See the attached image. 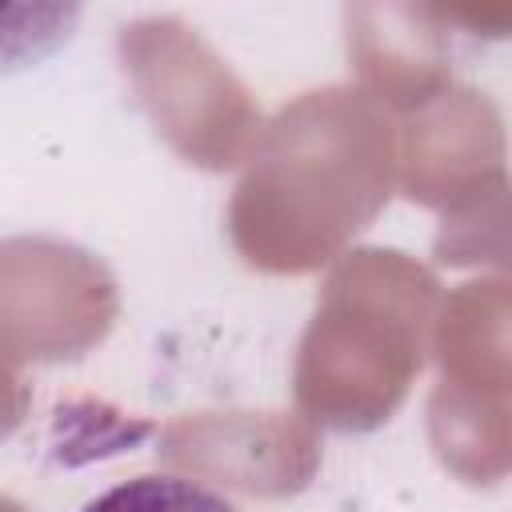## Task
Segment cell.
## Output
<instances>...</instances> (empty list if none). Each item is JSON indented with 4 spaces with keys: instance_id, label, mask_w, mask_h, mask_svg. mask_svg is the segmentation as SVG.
<instances>
[{
    "instance_id": "6da1fadb",
    "label": "cell",
    "mask_w": 512,
    "mask_h": 512,
    "mask_svg": "<svg viewBox=\"0 0 512 512\" xmlns=\"http://www.w3.org/2000/svg\"><path fill=\"white\" fill-rule=\"evenodd\" d=\"M388 196V124L356 88H320L288 104L240 184L232 224L248 260L308 268L356 232Z\"/></svg>"
},
{
    "instance_id": "7a4b0ae2",
    "label": "cell",
    "mask_w": 512,
    "mask_h": 512,
    "mask_svg": "<svg viewBox=\"0 0 512 512\" xmlns=\"http://www.w3.org/2000/svg\"><path fill=\"white\" fill-rule=\"evenodd\" d=\"M332 288L348 292L340 316L312 328L300 360L304 400L340 428H368L400 400L420 364V316L428 280L396 260H356Z\"/></svg>"
},
{
    "instance_id": "3957f363",
    "label": "cell",
    "mask_w": 512,
    "mask_h": 512,
    "mask_svg": "<svg viewBox=\"0 0 512 512\" xmlns=\"http://www.w3.org/2000/svg\"><path fill=\"white\" fill-rule=\"evenodd\" d=\"M120 64L160 124L196 164L224 168L244 148L256 108L232 68L180 16H136L120 28Z\"/></svg>"
},
{
    "instance_id": "277c9868",
    "label": "cell",
    "mask_w": 512,
    "mask_h": 512,
    "mask_svg": "<svg viewBox=\"0 0 512 512\" xmlns=\"http://www.w3.org/2000/svg\"><path fill=\"white\" fill-rule=\"evenodd\" d=\"M112 316L100 268L76 248L12 240L0 248V348L16 356H72Z\"/></svg>"
},
{
    "instance_id": "5b68a950",
    "label": "cell",
    "mask_w": 512,
    "mask_h": 512,
    "mask_svg": "<svg viewBox=\"0 0 512 512\" xmlns=\"http://www.w3.org/2000/svg\"><path fill=\"white\" fill-rule=\"evenodd\" d=\"M452 8L436 4H352L348 48L364 80L392 96L432 104L448 76Z\"/></svg>"
},
{
    "instance_id": "8992f818",
    "label": "cell",
    "mask_w": 512,
    "mask_h": 512,
    "mask_svg": "<svg viewBox=\"0 0 512 512\" xmlns=\"http://www.w3.org/2000/svg\"><path fill=\"white\" fill-rule=\"evenodd\" d=\"M76 4H0V68H20L68 40Z\"/></svg>"
},
{
    "instance_id": "52a82bcc",
    "label": "cell",
    "mask_w": 512,
    "mask_h": 512,
    "mask_svg": "<svg viewBox=\"0 0 512 512\" xmlns=\"http://www.w3.org/2000/svg\"><path fill=\"white\" fill-rule=\"evenodd\" d=\"M84 512H236V508L224 496L180 476H136L88 500Z\"/></svg>"
},
{
    "instance_id": "ba28073f",
    "label": "cell",
    "mask_w": 512,
    "mask_h": 512,
    "mask_svg": "<svg viewBox=\"0 0 512 512\" xmlns=\"http://www.w3.org/2000/svg\"><path fill=\"white\" fill-rule=\"evenodd\" d=\"M8 380H0V428L12 420V400H8V388H4Z\"/></svg>"
},
{
    "instance_id": "9c48e42d",
    "label": "cell",
    "mask_w": 512,
    "mask_h": 512,
    "mask_svg": "<svg viewBox=\"0 0 512 512\" xmlns=\"http://www.w3.org/2000/svg\"><path fill=\"white\" fill-rule=\"evenodd\" d=\"M0 512H16V508H8V504H0Z\"/></svg>"
}]
</instances>
